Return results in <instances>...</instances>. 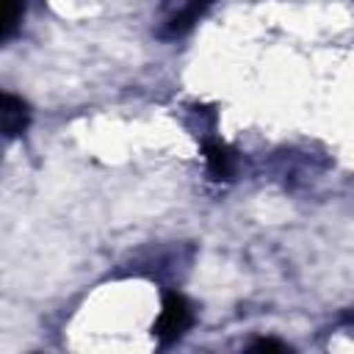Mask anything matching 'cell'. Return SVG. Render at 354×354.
Segmentation results:
<instances>
[{"instance_id": "cell-5", "label": "cell", "mask_w": 354, "mask_h": 354, "mask_svg": "<svg viewBox=\"0 0 354 354\" xmlns=\"http://www.w3.org/2000/svg\"><path fill=\"white\" fill-rule=\"evenodd\" d=\"M25 17V0H0V41L6 44Z\"/></svg>"}, {"instance_id": "cell-2", "label": "cell", "mask_w": 354, "mask_h": 354, "mask_svg": "<svg viewBox=\"0 0 354 354\" xmlns=\"http://www.w3.org/2000/svg\"><path fill=\"white\" fill-rule=\"evenodd\" d=\"M0 119H3V136L11 141L17 136H22L30 124V108L22 97L6 91L0 100Z\"/></svg>"}, {"instance_id": "cell-6", "label": "cell", "mask_w": 354, "mask_h": 354, "mask_svg": "<svg viewBox=\"0 0 354 354\" xmlns=\"http://www.w3.org/2000/svg\"><path fill=\"white\" fill-rule=\"evenodd\" d=\"M249 348H252V351H288V346H285V343L271 340V337H260V340H254Z\"/></svg>"}, {"instance_id": "cell-7", "label": "cell", "mask_w": 354, "mask_h": 354, "mask_svg": "<svg viewBox=\"0 0 354 354\" xmlns=\"http://www.w3.org/2000/svg\"><path fill=\"white\" fill-rule=\"evenodd\" d=\"M348 326H351V329H354V318H348Z\"/></svg>"}, {"instance_id": "cell-3", "label": "cell", "mask_w": 354, "mask_h": 354, "mask_svg": "<svg viewBox=\"0 0 354 354\" xmlns=\"http://www.w3.org/2000/svg\"><path fill=\"white\" fill-rule=\"evenodd\" d=\"M205 163L213 180H232L235 174V152L221 138H205Z\"/></svg>"}, {"instance_id": "cell-4", "label": "cell", "mask_w": 354, "mask_h": 354, "mask_svg": "<svg viewBox=\"0 0 354 354\" xmlns=\"http://www.w3.org/2000/svg\"><path fill=\"white\" fill-rule=\"evenodd\" d=\"M213 3H216V0H188V3L160 28V36H163V39H177V36L188 33V30L194 28V22H199V17H202Z\"/></svg>"}, {"instance_id": "cell-1", "label": "cell", "mask_w": 354, "mask_h": 354, "mask_svg": "<svg viewBox=\"0 0 354 354\" xmlns=\"http://www.w3.org/2000/svg\"><path fill=\"white\" fill-rule=\"evenodd\" d=\"M194 318H196L194 304L180 290H166L160 301V315L152 324V337L160 346H171L194 326Z\"/></svg>"}]
</instances>
